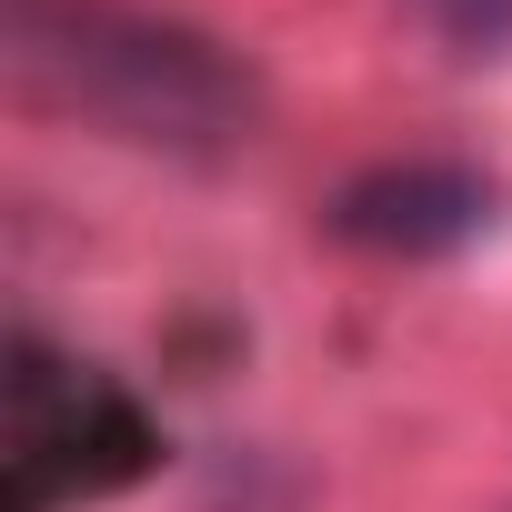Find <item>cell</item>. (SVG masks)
<instances>
[{"label":"cell","instance_id":"obj_1","mask_svg":"<svg viewBox=\"0 0 512 512\" xmlns=\"http://www.w3.org/2000/svg\"><path fill=\"white\" fill-rule=\"evenodd\" d=\"M21 51L51 81H71L81 111H101L141 141H221L251 111L241 71L211 41L141 21V11H111V0H21Z\"/></svg>","mask_w":512,"mask_h":512},{"label":"cell","instance_id":"obj_2","mask_svg":"<svg viewBox=\"0 0 512 512\" xmlns=\"http://www.w3.org/2000/svg\"><path fill=\"white\" fill-rule=\"evenodd\" d=\"M161 452V432L141 422V402L121 382H101L91 362H61L51 342H11V512H61V502H101L121 482H141Z\"/></svg>","mask_w":512,"mask_h":512},{"label":"cell","instance_id":"obj_3","mask_svg":"<svg viewBox=\"0 0 512 512\" xmlns=\"http://www.w3.org/2000/svg\"><path fill=\"white\" fill-rule=\"evenodd\" d=\"M492 211V191L452 161H412V171H372L332 201V231L342 241H372V251H452L472 241Z\"/></svg>","mask_w":512,"mask_h":512},{"label":"cell","instance_id":"obj_4","mask_svg":"<svg viewBox=\"0 0 512 512\" xmlns=\"http://www.w3.org/2000/svg\"><path fill=\"white\" fill-rule=\"evenodd\" d=\"M422 21H432L452 51H502V41H512V0H422Z\"/></svg>","mask_w":512,"mask_h":512}]
</instances>
